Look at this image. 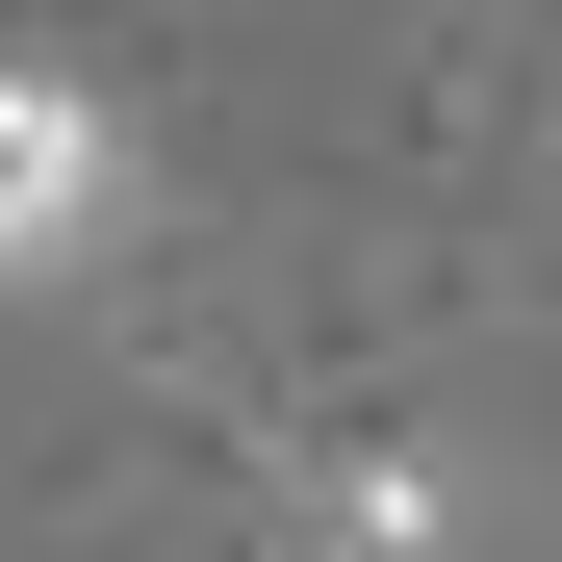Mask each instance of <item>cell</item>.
<instances>
[{
  "instance_id": "cell-1",
  "label": "cell",
  "mask_w": 562,
  "mask_h": 562,
  "mask_svg": "<svg viewBox=\"0 0 562 562\" xmlns=\"http://www.w3.org/2000/svg\"><path fill=\"white\" fill-rule=\"evenodd\" d=\"M103 231H128V128L77 103V77L0 52V307H26V281H77Z\"/></svg>"
},
{
  "instance_id": "cell-2",
  "label": "cell",
  "mask_w": 562,
  "mask_h": 562,
  "mask_svg": "<svg viewBox=\"0 0 562 562\" xmlns=\"http://www.w3.org/2000/svg\"><path fill=\"white\" fill-rule=\"evenodd\" d=\"M333 562H460V486H435V460H358V486H333Z\"/></svg>"
}]
</instances>
